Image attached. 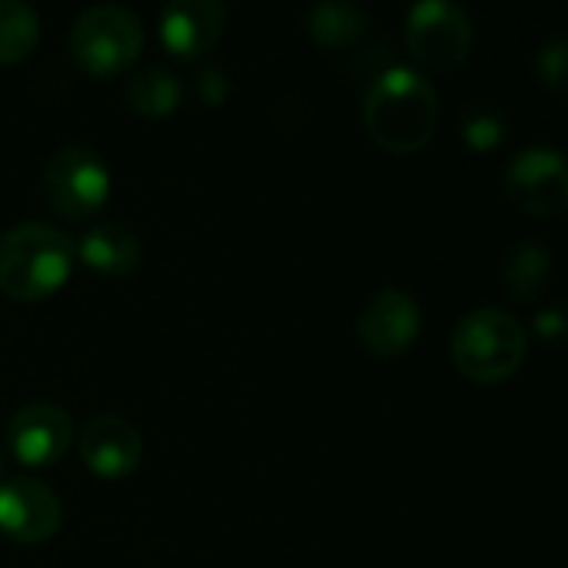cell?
<instances>
[{
  "label": "cell",
  "instance_id": "cell-1",
  "mask_svg": "<svg viewBox=\"0 0 568 568\" xmlns=\"http://www.w3.org/2000/svg\"><path fill=\"white\" fill-rule=\"evenodd\" d=\"M363 126L386 153H419L436 136L439 93L426 73L396 63L369 83L363 97Z\"/></svg>",
  "mask_w": 568,
  "mask_h": 568
},
{
  "label": "cell",
  "instance_id": "cell-2",
  "mask_svg": "<svg viewBox=\"0 0 568 568\" xmlns=\"http://www.w3.org/2000/svg\"><path fill=\"white\" fill-rule=\"evenodd\" d=\"M77 243L53 223L27 220L0 236V293L17 303L50 300L73 273Z\"/></svg>",
  "mask_w": 568,
  "mask_h": 568
},
{
  "label": "cell",
  "instance_id": "cell-3",
  "mask_svg": "<svg viewBox=\"0 0 568 568\" xmlns=\"http://www.w3.org/2000/svg\"><path fill=\"white\" fill-rule=\"evenodd\" d=\"M449 353H453V366L469 383L493 386L513 379L523 369L529 353V333L513 313L486 306V310H473L456 323Z\"/></svg>",
  "mask_w": 568,
  "mask_h": 568
},
{
  "label": "cell",
  "instance_id": "cell-4",
  "mask_svg": "<svg viewBox=\"0 0 568 568\" xmlns=\"http://www.w3.org/2000/svg\"><path fill=\"white\" fill-rule=\"evenodd\" d=\"M143 50V23L120 3L87 7L70 27V57L90 77L126 73Z\"/></svg>",
  "mask_w": 568,
  "mask_h": 568
},
{
  "label": "cell",
  "instance_id": "cell-5",
  "mask_svg": "<svg viewBox=\"0 0 568 568\" xmlns=\"http://www.w3.org/2000/svg\"><path fill=\"white\" fill-rule=\"evenodd\" d=\"M476 47L473 13L449 0H423L406 13V50L423 70H459Z\"/></svg>",
  "mask_w": 568,
  "mask_h": 568
},
{
  "label": "cell",
  "instance_id": "cell-6",
  "mask_svg": "<svg viewBox=\"0 0 568 568\" xmlns=\"http://www.w3.org/2000/svg\"><path fill=\"white\" fill-rule=\"evenodd\" d=\"M40 190L47 206L63 220H87L93 216L110 196V166L90 146H60L40 176Z\"/></svg>",
  "mask_w": 568,
  "mask_h": 568
},
{
  "label": "cell",
  "instance_id": "cell-7",
  "mask_svg": "<svg viewBox=\"0 0 568 568\" xmlns=\"http://www.w3.org/2000/svg\"><path fill=\"white\" fill-rule=\"evenodd\" d=\"M506 196L539 220H556L568 206V163L556 146H526L519 150L503 173Z\"/></svg>",
  "mask_w": 568,
  "mask_h": 568
},
{
  "label": "cell",
  "instance_id": "cell-8",
  "mask_svg": "<svg viewBox=\"0 0 568 568\" xmlns=\"http://www.w3.org/2000/svg\"><path fill=\"white\" fill-rule=\"evenodd\" d=\"M423 333V310L406 290L386 286L373 293L356 320V336L363 349L376 359H396L416 346Z\"/></svg>",
  "mask_w": 568,
  "mask_h": 568
},
{
  "label": "cell",
  "instance_id": "cell-9",
  "mask_svg": "<svg viewBox=\"0 0 568 568\" xmlns=\"http://www.w3.org/2000/svg\"><path fill=\"white\" fill-rule=\"evenodd\" d=\"M63 526V506L50 486L30 476L0 479V532L20 546H40Z\"/></svg>",
  "mask_w": 568,
  "mask_h": 568
},
{
  "label": "cell",
  "instance_id": "cell-10",
  "mask_svg": "<svg viewBox=\"0 0 568 568\" xmlns=\"http://www.w3.org/2000/svg\"><path fill=\"white\" fill-rule=\"evenodd\" d=\"M73 443V419L63 406L37 399L20 406L7 423V446L23 466H53Z\"/></svg>",
  "mask_w": 568,
  "mask_h": 568
},
{
  "label": "cell",
  "instance_id": "cell-11",
  "mask_svg": "<svg viewBox=\"0 0 568 568\" xmlns=\"http://www.w3.org/2000/svg\"><path fill=\"white\" fill-rule=\"evenodd\" d=\"M77 446H80L83 466L97 479H106V483L133 476L140 459H143L140 429L130 419L116 416V413H100V416L87 419L83 429H80Z\"/></svg>",
  "mask_w": 568,
  "mask_h": 568
},
{
  "label": "cell",
  "instance_id": "cell-12",
  "mask_svg": "<svg viewBox=\"0 0 568 568\" xmlns=\"http://www.w3.org/2000/svg\"><path fill=\"white\" fill-rule=\"evenodd\" d=\"M230 20V7L220 0H176L160 10V40L180 60L210 53Z\"/></svg>",
  "mask_w": 568,
  "mask_h": 568
},
{
  "label": "cell",
  "instance_id": "cell-13",
  "mask_svg": "<svg viewBox=\"0 0 568 568\" xmlns=\"http://www.w3.org/2000/svg\"><path fill=\"white\" fill-rule=\"evenodd\" d=\"M77 260H83V266H90L100 276H113L123 280L130 276L140 260H143V243L140 236L123 226V223H97L90 226L80 243H77Z\"/></svg>",
  "mask_w": 568,
  "mask_h": 568
},
{
  "label": "cell",
  "instance_id": "cell-14",
  "mask_svg": "<svg viewBox=\"0 0 568 568\" xmlns=\"http://www.w3.org/2000/svg\"><path fill=\"white\" fill-rule=\"evenodd\" d=\"M552 270H556V260L549 246H542L539 240L513 243L499 263L503 286L516 303H532L536 296H542L552 283Z\"/></svg>",
  "mask_w": 568,
  "mask_h": 568
},
{
  "label": "cell",
  "instance_id": "cell-15",
  "mask_svg": "<svg viewBox=\"0 0 568 568\" xmlns=\"http://www.w3.org/2000/svg\"><path fill=\"white\" fill-rule=\"evenodd\" d=\"M369 30V13L346 0H323L306 10V33L323 50H353Z\"/></svg>",
  "mask_w": 568,
  "mask_h": 568
},
{
  "label": "cell",
  "instance_id": "cell-16",
  "mask_svg": "<svg viewBox=\"0 0 568 568\" xmlns=\"http://www.w3.org/2000/svg\"><path fill=\"white\" fill-rule=\"evenodd\" d=\"M183 100V83L176 73H170L166 67H143L136 73H130L126 87H123V103L133 116L143 120H163L170 113H176Z\"/></svg>",
  "mask_w": 568,
  "mask_h": 568
},
{
  "label": "cell",
  "instance_id": "cell-17",
  "mask_svg": "<svg viewBox=\"0 0 568 568\" xmlns=\"http://www.w3.org/2000/svg\"><path fill=\"white\" fill-rule=\"evenodd\" d=\"M40 43V17L20 0H0V63H20Z\"/></svg>",
  "mask_w": 568,
  "mask_h": 568
},
{
  "label": "cell",
  "instance_id": "cell-18",
  "mask_svg": "<svg viewBox=\"0 0 568 568\" xmlns=\"http://www.w3.org/2000/svg\"><path fill=\"white\" fill-rule=\"evenodd\" d=\"M459 136L473 153H493L506 140V113L496 103H469L459 116Z\"/></svg>",
  "mask_w": 568,
  "mask_h": 568
},
{
  "label": "cell",
  "instance_id": "cell-19",
  "mask_svg": "<svg viewBox=\"0 0 568 568\" xmlns=\"http://www.w3.org/2000/svg\"><path fill=\"white\" fill-rule=\"evenodd\" d=\"M532 73H536V83L556 97H562L568 90V43L562 37H549L542 40V47L536 50V60H532Z\"/></svg>",
  "mask_w": 568,
  "mask_h": 568
},
{
  "label": "cell",
  "instance_id": "cell-20",
  "mask_svg": "<svg viewBox=\"0 0 568 568\" xmlns=\"http://www.w3.org/2000/svg\"><path fill=\"white\" fill-rule=\"evenodd\" d=\"M196 93L206 106H223L226 97H230V77L216 67H206L200 73V83H196Z\"/></svg>",
  "mask_w": 568,
  "mask_h": 568
},
{
  "label": "cell",
  "instance_id": "cell-21",
  "mask_svg": "<svg viewBox=\"0 0 568 568\" xmlns=\"http://www.w3.org/2000/svg\"><path fill=\"white\" fill-rule=\"evenodd\" d=\"M536 336L546 339L549 346H559L566 339V313H562V306H546L536 316Z\"/></svg>",
  "mask_w": 568,
  "mask_h": 568
},
{
  "label": "cell",
  "instance_id": "cell-22",
  "mask_svg": "<svg viewBox=\"0 0 568 568\" xmlns=\"http://www.w3.org/2000/svg\"><path fill=\"white\" fill-rule=\"evenodd\" d=\"M0 476H3V459H0Z\"/></svg>",
  "mask_w": 568,
  "mask_h": 568
}]
</instances>
